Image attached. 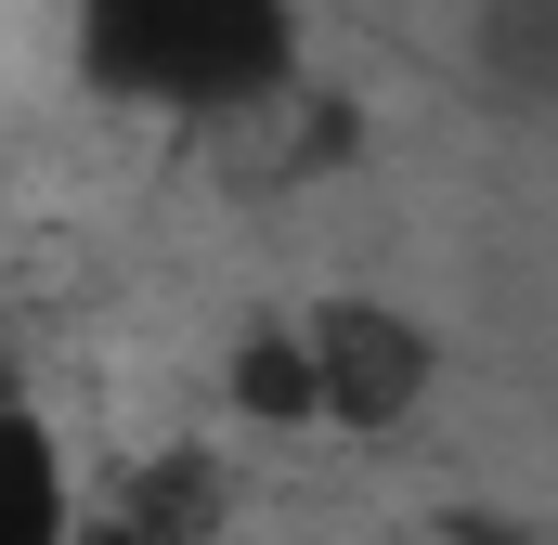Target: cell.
Wrapping results in <instances>:
<instances>
[{"label":"cell","instance_id":"cell-1","mask_svg":"<svg viewBox=\"0 0 558 545\" xmlns=\"http://www.w3.org/2000/svg\"><path fill=\"white\" fill-rule=\"evenodd\" d=\"M78 78L156 118H247L299 78V0H65Z\"/></svg>","mask_w":558,"mask_h":545},{"label":"cell","instance_id":"cell-5","mask_svg":"<svg viewBox=\"0 0 558 545\" xmlns=\"http://www.w3.org/2000/svg\"><path fill=\"white\" fill-rule=\"evenodd\" d=\"M78 545H143V533H78Z\"/></svg>","mask_w":558,"mask_h":545},{"label":"cell","instance_id":"cell-3","mask_svg":"<svg viewBox=\"0 0 558 545\" xmlns=\"http://www.w3.org/2000/svg\"><path fill=\"white\" fill-rule=\"evenodd\" d=\"M0 545H78L65 520V455H52V428L0 390Z\"/></svg>","mask_w":558,"mask_h":545},{"label":"cell","instance_id":"cell-4","mask_svg":"<svg viewBox=\"0 0 558 545\" xmlns=\"http://www.w3.org/2000/svg\"><path fill=\"white\" fill-rule=\"evenodd\" d=\"M234 403L274 415V428H312V415H325V377H312V338H299V325L234 338Z\"/></svg>","mask_w":558,"mask_h":545},{"label":"cell","instance_id":"cell-2","mask_svg":"<svg viewBox=\"0 0 558 545\" xmlns=\"http://www.w3.org/2000/svg\"><path fill=\"white\" fill-rule=\"evenodd\" d=\"M299 338H312L325 415H351V428H390V415H416V403H428V338L403 325V312H377V299H338V312H312Z\"/></svg>","mask_w":558,"mask_h":545}]
</instances>
